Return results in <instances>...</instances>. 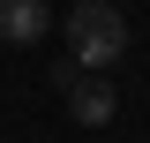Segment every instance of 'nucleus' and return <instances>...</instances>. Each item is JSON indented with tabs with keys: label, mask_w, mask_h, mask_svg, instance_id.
<instances>
[{
	"label": "nucleus",
	"mask_w": 150,
	"mask_h": 143,
	"mask_svg": "<svg viewBox=\"0 0 150 143\" xmlns=\"http://www.w3.org/2000/svg\"><path fill=\"white\" fill-rule=\"evenodd\" d=\"M53 83H60V98H68V113H75L83 128H105L112 106H120V98H112V83H98V75H90V68H75V60H60Z\"/></svg>",
	"instance_id": "f03ea898"
},
{
	"label": "nucleus",
	"mask_w": 150,
	"mask_h": 143,
	"mask_svg": "<svg viewBox=\"0 0 150 143\" xmlns=\"http://www.w3.org/2000/svg\"><path fill=\"white\" fill-rule=\"evenodd\" d=\"M45 30H53L45 0H0V38H8V45H38Z\"/></svg>",
	"instance_id": "7ed1b4c3"
},
{
	"label": "nucleus",
	"mask_w": 150,
	"mask_h": 143,
	"mask_svg": "<svg viewBox=\"0 0 150 143\" xmlns=\"http://www.w3.org/2000/svg\"><path fill=\"white\" fill-rule=\"evenodd\" d=\"M120 53H128V15H120L112 0H75V15H68V60L98 75Z\"/></svg>",
	"instance_id": "f257e3e1"
}]
</instances>
